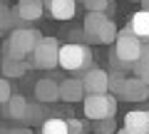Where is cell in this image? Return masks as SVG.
Listing matches in <instances>:
<instances>
[{
    "instance_id": "obj_1",
    "label": "cell",
    "mask_w": 149,
    "mask_h": 134,
    "mask_svg": "<svg viewBox=\"0 0 149 134\" xmlns=\"http://www.w3.org/2000/svg\"><path fill=\"white\" fill-rule=\"evenodd\" d=\"M40 37H42V35L37 30H32V27H15V30H10V35H8V40H5V55H3V57L25 62L32 55V50H35V45H37Z\"/></svg>"
},
{
    "instance_id": "obj_2",
    "label": "cell",
    "mask_w": 149,
    "mask_h": 134,
    "mask_svg": "<svg viewBox=\"0 0 149 134\" xmlns=\"http://www.w3.org/2000/svg\"><path fill=\"white\" fill-rule=\"evenodd\" d=\"M60 67L67 72H87L92 67V50L82 42L60 45Z\"/></svg>"
},
{
    "instance_id": "obj_3",
    "label": "cell",
    "mask_w": 149,
    "mask_h": 134,
    "mask_svg": "<svg viewBox=\"0 0 149 134\" xmlns=\"http://www.w3.org/2000/svg\"><path fill=\"white\" fill-rule=\"evenodd\" d=\"M30 65L37 67V70H52V67H57L60 65V42L55 37H50V35L40 37L35 50H32V55H30Z\"/></svg>"
},
{
    "instance_id": "obj_4",
    "label": "cell",
    "mask_w": 149,
    "mask_h": 134,
    "mask_svg": "<svg viewBox=\"0 0 149 134\" xmlns=\"http://www.w3.org/2000/svg\"><path fill=\"white\" fill-rule=\"evenodd\" d=\"M142 52V42L134 37L129 27L117 32V40H114V55H112V62H122V65H134L139 60Z\"/></svg>"
},
{
    "instance_id": "obj_5",
    "label": "cell",
    "mask_w": 149,
    "mask_h": 134,
    "mask_svg": "<svg viewBox=\"0 0 149 134\" xmlns=\"http://www.w3.org/2000/svg\"><path fill=\"white\" fill-rule=\"evenodd\" d=\"M82 104H85V114L92 122L112 119L117 114V97H112V94H87L82 99Z\"/></svg>"
},
{
    "instance_id": "obj_6",
    "label": "cell",
    "mask_w": 149,
    "mask_h": 134,
    "mask_svg": "<svg viewBox=\"0 0 149 134\" xmlns=\"http://www.w3.org/2000/svg\"><path fill=\"white\" fill-rule=\"evenodd\" d=\"M82 90L87 94H109V72L100 70V67H90L82 75Z\"/></svg>"
},
{
    "instance_id": "obj_7",
    "label": "cell",
    "mask_w": 149,
    "mask_h": 134,
    "mask_svg": "<svg viewBox=\"0 0 149 134\" xmlns=\"http://www.w3.org/2000/svg\"><path fill=\"white\" fill-rule=\"evenodd\" d=\"M15 17H20L22 22H32V20H40L45 12L42 0H17V5L13 8Z\"/></svg>"
},
{
    "instance_id": "obj_8",
    "label": "cell",
    "mask_w": 149,
    "mask_h": 134,
    "mask_svg": "<svg viewBox=\"0 0 149 134\" xmlns=\"http://www.w3.org/2000/svg\"><path fill=\"white\" fill-rule=\"evenodd\" d=\"M119 99H124V102H144V99H149V87L137 77H129V80H124Z\"/></svg>"
},
{
    "instance_id": "obj_9",
    "label": "cell",
    "mask_w": 149,
    "mask_h": 134,
    "mask_svg": "<svg viewBox=\"0 0 149 134\" xmlns=\"http://www.w3.org/2000/svg\"><path fill=\"white\" fill-rule=\"evenodd\" d=\"M42 5L55 20H72L77 12V0H45Z\"/></svg>"
},
{
    "instance_id": "obj_10",
    "label": "cell",
    "mask_w": 149,
    "mask_h": 134,
    "mask_svg": "<svg viewBox=\"0 0 149 134\" xmlns=\"http://www.w3.org/2000/svg\"><path fill=\"white\" fill-rule=\"evenodd\" d=\"M124 129L132 134H149V109H134L124 114Z\"/></svg>"
},
{
    "instance_id": "obj_11",
    "label": "cell",
    "mask_w": 149,
    "mask_h": 134,
    "mask_svg": "<svg viewBox=\"0 0 149 134\" xmlns=\"http://www.w3.org/2000/svg\"><path fill=\"white\" fill-rule=\"evenodd\" d=\"M127 27H129V32H132L142 45H149V12H147V10L134 12Z\"/></svg>"
},
{
    "instance_id": "obj_12",
    "label": "cell",
    "mask_w": 149,
    "mask_h": 134,
    "mask_svg": "<svg viewBox=\"0 0 149 134\" xmlns=\"http://www.w3.org/2000/svg\"><path fill=\"white\" fill-rule=\"evenodd\" d=\"M60 99L62 102H80L85 99V90H82L80 77H67L60 82Z\"/></svg>"
},
{
    "instance_id": "obj_13",
    "label": "cell",
    "mask_w": 149,
    "mask_h": 134,
    "mask_svg": "<svg viewBox=\"0 0 149 134\" xmlns=\"http://www.w3.org/2000/svg\"><path fill=\"white\" fill-rule=\"evenodd\" d=\"M35 97L37 102H57L60 99V85L55 80H37L35 85Z\"/></svg>"
},
{
    "instance_id": "obj_14",
    "label": "cell",
    "mask_w": 149,
    "mask_h": 134,
    "mask_svg": "<svg viewBox=\"0 0 149 134\" xmlns=\"http://www.w3.org/2000/svg\"><path fill=\"white\" fill-rule=\"evenodd\" d=\"M109 20L104 12H87L85 15V25H82V35L92 42H97V32L102 30V25Z\"/></svg>"
},
{
    "instance_id": "obj_15",
    "label": "cell",
    "mask_w": 149,
    "mask_h": 134,
    "mask_svg": "<svg viewBox=\"0 0 149 134\" xmlns=\"http://www.w3.org/2000/svg\"><path fill=\"white\" fill-rule=\"evenodd\" d=\"M25 112H27V99L22 94H13L5 104V114L10 119H25Z\"/></svg>"
},
{
    "instance_id": "obj_16",
    "label": "cell",
    "mask_w": 149,
    "mask_h": 134,
    "mask_svg": "<svg viewBox=\"0 0 149 134\" xmlns=\"http://www.w3.org/2000/svg\"><path fill=\"white\" fill-rule=\"evenodd\" d=\"M25 72H27V62L3 57V75H8V77H22Z\"/></svg>"
},
{
    "instance_id": "obj_17",
    "label": "cell",
    "mask_w": 149,
    "mask_h": 134,
    "mask_svg": "<svg viewBox=\"0 0 149 134\" xmlns=\"http://www.w3.org/2000/svg\"><path fill=\"white\" fill-rule=\"evenodd\" d=\"M117 22L114 20H107L104 25H102V30L97 32V42L102 45H114V40H117Z\"/></svg>"
},
{
    "instance_id": "obj_18",
    "label": "cell",
    "mask_w": 149,
    "mask_h": 134,
    "mask_svg": "<svg viewBox=\"0 0 149 134\" xmlns=\"http://www.w3.org/2000/svg\"><path fill=\"white\" fill-rule=\"evenodd\" d=\"M40 134H67V122L60 119V117H50V119L42 122Z\"/></svg>"
},
{
    "instance_id": "obj_19",
    "label": "cell",
    "mask_w": 149,
    "mask_h": 134,
    "mask_svg": "<svg viewBox=\"0 0 149 134\" xmlns=\"http://www.w3.org/2000/svg\"><path fill=\"white\" fill-rule=\"evenodd\" d=\"M42 117H45V112L37 107V104H27V112H25V122L27 124H40Z\"/></svg>"
},
{
    "instance_id": "obj_20",
    "label": "cell",
    "mask_w": 149,
    "mask_h": 134,
    "mask_svg": "<svg viewBox=\"0 0 149 134\" xmlns=\"http://www.w3.org/2000/svg\"><path fill=\"white\" fill-rule=\"evenodd\" d=\"M95 132L97 134H114V132H117V122H114V117H112V119H102V122H95Z\"/></svg>"
},
{
    "instance_id": "obj_21",
    "label": "cell",
    "mask_w": 149,
    "mask_h": 134,
    "mask_svg": "<svg viewBox=\"0 0 149 134\" xmlns=\"http://www.w3.org/2000/svg\"><path fill=\"white\" fill-rule=\"evenodd\" d=\"M124 80H127V77H122V75H109V92H112V97H119V94H122Z\"/></svg>"
},
{
    "instance_id": "obj_22",
    "label": "cell",
    "mask_w": 149,
    "mask_h": 134,
    "mask_svg": "<svg viewBox=\"0 0 149 134\" xmlns=\"http://www.w3.org/2000/svg\"><path fill=\"white\" fill-rule=\"evenodd\" d=\"M134 75H137V80H142L144 85L149 87V62H134Z\"/></svg>"
},
{
    "instance_id": "obj_23",
    "label": "cell",
    "mask_w": 149,
    "mask_h": 134,
    "mask_svg": "<svg viewBox=\"0 0 149 134\" xmlns=\"http://www.w3.org/2000/svg\"><path fill=\"white\" fill-rule=\"evenodd\" d=\"M85 3V8L90 12H104L109 10V0H82Z\"/></svg>"
},
{
    "instance_id": "obj_24",
    "label": "cell",
    "mask_w": 149,
    "mask_h": 134,
    "mask_svg": "<svg viewBox=\"0 0 149 134\" xmlns=\"http://www.w3.org/2000/svg\"><path fill=\"white\" fill-rule=\"evenodd\" d=\"M13 97V90H10V82L8 80H0V104H8V99Z\"/></svg>"
},
{
    "instance_id": "obj_25",
    "label": "cell",
    "mask_w": 149,
    "mask_h": 134,
    "mask_svg": "<svg viewBox=\"0 0 149 134\" xmlns=\"http://www.w3.org/2000/svg\"><path fill=\"white\" fill-rule=\"evenodd\" d=\"M67 122V134H85V124L80 119H65Z\"/></svg>"
},
{
    "instance_id": "obj_26",
    "label": "cell",
    "mask_w": 149,
    "mask_h": 134,
    "mask_svg": "<svg viewBox=\"0 0 149 134\" xmlns=\"http://www.w3.org/2000/svg\"><path fill=\"white\" fill-rule=\"evenodd\" d=\"M137 62H149V45H142V52H139Z\"/></svg>"
},
{
    "instance_id": "obj_27",
    "label": "cell",
    "mask_w": 149,
    "mask_h": 134,
    "mask_svg": "<svg viewBox=\"0 0 149 134\" xmlns=\"http://www.w3.org/2000/svg\"><path fill=\"white\" fill-rule=\"evenodd\" d=\"M8 134H32L27 127H17V129H8Z\"/></svg>"
},
{
    "instance_id": "obj_28",
    "label": "cell",
    "mask_w": 149,
    "mask_h": 134,
    "mask_svg": "<svg viewBox=\"0 0 149 134\" xmlns=\"http://www.w3.org/2000/svg\"><path fill=\"white\" fill-rule=\"evenodd\" d=\"M139 3H142V10H147V12H149V0H139Z\"/></svg>"
},
{
    "instance_id": "obj_29",
    "label": "cell",
    "mask_w": 149,
    "mask_h": 134,
    "mask_svg": "<svg viewBox=\"0 0 149 134\" xmlns=\"http://www.w3.org/2000/svg\"><path fill=\"white\" fill-rule=\"evenodd\" d=\"M114 134H132V132H129V129H124V127H122V129H117V132H114Z\"/></svg>"
},
{
    "instance_id": "obj_30",
    "label": "cell",
    "mask_w": 149,
    "mask_h": 134,
    "mask_svg": "<svg viewBox=\"0 0 149 134\" xmlns=\"http://www.w3.org/2000/svg\"><path fill=\"white\" fill-rule=\"evenodd\" d=\"M0 134H8V129H5V127H0Z\"/></svg>"
},
{
    "instance_id": "obj_31",
    "label": "cell",
    "mask_w": 149,
    "mask_h": 134,
    "mask_svg": "<svg viewBox=\"0 0 149 134\" xmlns=\"http://www.w3.org/2000/svg\"><path fill=\"white\" fill-rule=\"evenodd\" d=\"M0 37H3V30H0Z\"/></svg>"
},
{
    "instance_id": "obj_32",
    "label": "cell",
    "mask_w": 149,
    "mask_h": 134,
    "mask_svg": "<svg viewBox=\"0 0 149 134\" xmlns=\"http://www.w3.org/2000/svg\"><path fill=\"white\" fill-rule=\"evenodd\" d=\"M0 5H3V0H0Z\"/></svg>"
}]
</instances>
